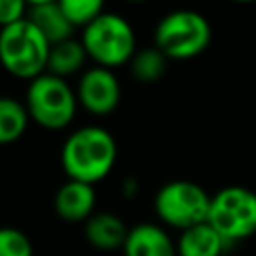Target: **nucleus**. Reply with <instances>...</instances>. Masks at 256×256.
<instances>
[{"mask_svg":"<svg viewBox=\"0 0 256 256\" xmlns=\"http://www.w3.org/2000/svg\"><path fill=\"white\" fill-rule=\"evenodd\" d=\"M118 146L114 136L102 126L76 128L62 144L60 162L68 180L94 186L114 168Z\"/></svg>","mask_w":256,"mask_h":256,"instance_id":"f257e3e1","label":"nucleus"},{"mask_svg":"<svg viewBox=\"0 0 256 256\" xmlns=\"http://www.w3.org/2000/svg\"><path fill=\"white\" fill-rule=\"evenodd\" d=\"M50 42L26 18L0 28V66L20 78L34 80L46 72Z\"/></svg>","mask_w":256,"mask_h":256,"instance_id":"f03ea898","label":"nucleus"},{"mask_svg":"<svg viewBox=\"0 0 256 256\" xmlns=\"http://www.w3.org/2000/svg\"><path fill=\"white\" fill-rule=\"evenodd\" d=\"M86 56L100 68H116L130 64L136 54V34L126 18L114 12H102L82 30L80 38Z\"/></svg>","mask_w":256,"mask_h":256,"instance_id":"7ed1b4c3","label":"nucleus"},{"mask_svg":"<svg viewBox=\"0 0 256 256\" xmlns=\"http://www.w3.org/2000/svg\"><path fill=\"white\" fill-rule=\"evenodd\" d=\"M212 40L210 22L196 10H174L162 16L154 30V46L168 60H190Z\"/></svg>","mask_w":256,"mask_h":256,"instance_id":"20e7f679","label":"nucleus"},{"mask_svg":"<svg viewBox=\"0 0 256 256\" xmlns=\"http://www.w3.org/2000/svg\"><path fill=\"white\" fill-rule=\"evenodd\" d=\"M24 106L30 120L38 126L46 130H62L74 120L78 98L64 78L44 72L42 76L30 80Z\"/></svg>","mask_w":256,"mask_h":256,"instance_id":"39448f33","label":"nucleus"},{"mask_svg":"<svg viewBox=\"0 0 256 256\" xmlns=\"http://www.w3.org/2000/svg\"><path fill=\"white\" fill-rule=\"evenodd\" d=\"M206 222L228 242L250 238L256 232V192L244 186H226L210 200Z\"/></svg>","mask_w":256,"mask_h":256,"instance_id":"423d86ee","label":"nucleus"},{"mask_svg":"<svg viewBox=\"0 0 256 256\" xmlns=\"http://www.w3.org/2000/svg\"><path fill=\"white\" fill-rule=\"evenodd\" d=\"M210 200L212 196H208L200 184L190 180H172L156 192L154 210L164 224L182 232L206 222Z\"/></svg>","mask_w":256,"mask_h":256,"instance_id":"0eeeda50","label":"nucleus"},{"mask_svg":"<svg viewBox=\"0 0 256 256\" xmlns=\"http://www.w3.org/2000/svg\"><path fill=\"white\" fill-rule=\"evenodd\" d=\"M120 96H122L120 82L114 76V72L108 68L92 66L78 80V88H76L78 104L94 116L112 114L120 104Z\"/></svg>","mask_w":256,"mask_h":256,"instance_id":"6e6552de","label":"nucleus"},{"mask_svg":"<svg viewBox=\"0 0 256 256\" xmlns=\"http://www.w3.org/2000/svg\"><path fill=\"white\" fill-rule=\"evenodd\" d=\"M96 192L94 186L68 180L64 182L54 196V212L64 222H86L94 214Z\"/></svg>","mask_w":256,"mask_h":256,"instance_id":"1a4fd4ad","label":"nucleus"},{"mask_svg":"<svg viewBox=\"0 0 256 256\" xmlns=\"http://www.w3.org/2000/svg\"><path fill=\"white\" fill-rule=\"evenodd\" d=\"M122 252L124 256H176V244L162 226L142 222L128 230Z\"/></svg>","mask_w":256,"mask_h":256,"instance_id":"9d476101","label":"nucleus"},{"mask_svg":"<svg viewBox=\"0 0 256 256\" xmlns=\"http://www.w3.org/2000/svg\"><path fill=\"white\" fill-rule=\"evenodd\" d=\"M26 20L32 22L38 32L52 44L72 38V24L64 16L60 2L54 0H36L26 8Z\"/></svg>","mask_w":256,"mask_h":256,"instance_id":"9b49d317","label":"nucleus"},{"mask_svg":"<svg viewBox=\"0 0 256 256\" xmlns=\"http://www.w3.org/2000/svg\"><path fill=\"white\" fill-rule=\"evenodd\" d=\"M128 230L124 220L112 212L92 214L84 222V238L98 250H118L124 246Z\"/></svg>","mask_w":256,"mask_h":256,"instance_id":"f8f14e48","label":"nucleus"},{"mask_svg":"<svg viewBox=\"0 0 256 256\" xmlns=\"http://www.w3.org/2000/svg\"><path fill=\"white\" fill-rule=\"evenodd\" d=\"M230 244L208 224L202 222L180 232L176 256H222Z\"/></svg>","mask_w":256,"mask_h":256,"instance_id":"ddd939ff","label":"nucleus"},{"mask_svg":"<svg viewBox=\"0 0 256 256\" xmlns=\"http://www.w3.org/2000/svg\"><path fill=\"white\" fill-rule=\"evenodd\" d=\"M86 58L88 56H86V50L80 40H74V38L62 40V42L50 46L46 72L54 74L58 78H66V76L78 72L84 66Z\"/></svg>","mask_w":256,"mask_h":256,"instance_id":"4468645a","label":"nucleus"},{"mask_svg":"<svg viewBox=\"0 0 256 256\" xmlns=\"http://www.w3.org/2000/svg\"><path fill=\"white\" fill-rule=\"evenodd\" d=\"M28 122L30 116L24 102L10 96H0V146L20 140L28 128Z\"/></svg>","mask_w":256,"mask_h":256,"instance_id":"2eb2a0df","label":"nucleus"},{"mask_svg":"<svg viewBox=\"0 0 256 256\" xmlns=\"http://www.w3.org/2000/svg\"><path fill=\"white\" fill-rule=\"evenodd\" d=\"M166 68H168V58L156 46L136 50V54L130 60V72L142 84L158 82L166 74Z\"/></svg>","mask_w":256,"mask_h":256,"instance_id":"dca6fc26","label":"nucleus"},{"mask_svg":"<svg viewBox=\"0 0 256 256\" xmlns=\"http://www.w3.org/2000/svg\"><path fill=\"white\" fill-rule=\"evenodd\" d=\"M60 8L72 28L80 26L82 30L104 12V4L100 0H60Z\"/></svg>","mask_w":256,"mask_h":256,"instance_id":"f3484780","label":"nucleus"},{"mask_svg":"<svg viewBox=\"0 0 256 256\" xmlns=\"http://www.w3.org/2000/svg\"><path fill=\"white\" fill-rule=\"evenodd\" d=\"M0 256H34L28 234L14 226L0 228Z\"/></svg>","mask_w":256,"mask_h":256,"instance_id":"a211bd4d","label":"nucleus"},{"mask_svg":"<svg viewBox=\"0 0 256 256\" xmlns=\"http://www.w3.org/2000/svg\"><path fill=\"white\" fill-rule=\"evenodd\" d=\"M26 8L22 0H0V28L12 26L26 18Z\"/></svg>","mask_w":256,"mask_h":256,"instance_id":"6ab92c4d","label":"nucleus"}]
</instances>
